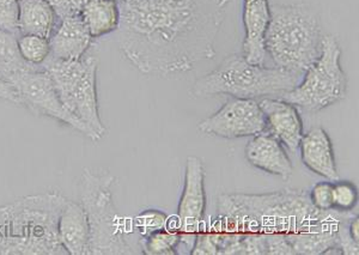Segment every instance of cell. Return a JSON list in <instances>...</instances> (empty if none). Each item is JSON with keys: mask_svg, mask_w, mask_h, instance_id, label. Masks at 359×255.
I'll return each mask as SVG.
<instances>
[{"mask_svg": "<svg viewBox=\"0 0 359 255\" xmlns=\"http://www.w3.org/2000/svg\"><path fill=\"white\" fill-rule=\"evenodd\" d=\"M231 0H121L118 46L143 74L192 70L213 59L215 42Z\"/></svg>", "mask_w": 359, "mask_h": 255, "instance_id": "1", "label": "cell"}, {"mask_svg": "<svg viewBox=\"0 0 359 255\" xmlns=\"http://www.w3.org/2000/svg\"><path fill=\"white\" fill-rule=\"evenodd\" d=\"M330 212L315 209L306 191L291 188L271 193L223 194L218 199V214L233 216L247 233L283 235L290 244L314 229Z\"/></svg>", "mask_w": 359, "mask_h": 255, "instance_id": "2", "label": "cell"}, {"mask_svg": "<svg viewBox=\"0 0 359 255\" xmlns=\"http://www.w3.org/2000/svg\"><path fill=\"white\" fill-rule=\"evenodd\" d=\"M66 202L47 192L0 206V255H67L57 235Z\"/></svg>", "mask_w": 359, "mask_h": 255, "instance_id": "3", "label": "cell"}, {"mask_svg": "<svg viewBox=\"0 0 359 255\" xmlns=\"http://www.w3.org/2000/svg\"><path fill=\"white\" fill-rule=\"evenodd\" d=\"M269 11L264 41L266 57L276 67L304 74L321 54L320 17L306 4H276L269 6Z\"/></svg>", "mask_w": 359, "mask_h": 255, "instance_id": "4", "label": "cell"}, {"mask_svg": "<svg viewBox=\"0 0 359 255\" xmlns=\"http://www.w3.org/2000/svg\"><path fill=\"white\" fill-rule=\"evenodd\" d=\"M303 74L279 67L255 65L245 60L242 54L229 55L216 70L205 74L193 85L194 97L228 95L236 99H257L278 96L297 87Z\"/></svg>", "mask_w": 359, "mask_h": 255, "instance_id": "5", "label": "cell"}, {"mask_svg": "<svg viewBox=\"0 0 359 255\" xmlns=\"http://www.w3.org/2000/svg\"><path fill=\"white\" fill-rule=\"evenodd\" d=\"M114 175L108 172L95 173L83 170L79 188V199L86 210L89 224L88 255L138 254L132 244L130 222L118 214L111 193Z\"/></svg>", "mask_w": 359, "mask_h": 255, "instance_id": "6", "label": "cell"}, {"mask_svg": "<svg viewBox=\"0 0 359 255\" xmlns=\"http://www.w3.org/2000/svg\"><path fill=\"white\" fill-rule=\"evenodd\" d=\"M42 67L50 74L64 107L102 139L107 128L98 111L97 59L91 55L78 60L49 57Z\"/></svg>", "mask_w": 359, "mask_h": 255, "instance_id": "7", "label": "cell"}, {"mask_svg": "<svg viewBox=\"0 0 359 255\" xmlns=\"http://www.w3.org/2000/svg\"><path fill=\"white\" fill-rule=\"evenodd\" d=\"M341 50L332 35H323L321 54L303 74L297 87L280 99L303 111H320L345 99L346 74L340 65Z\"/></svg>", "mask_w": 359, "mask_h": 255, "instance_id": "8", "label": "cell"}, {"mask_svg": "<svg viewBox=\"0 0 359 255\" xmlns=\"http://www.w3.org/2000/svg\"><path fill=\"white\" fill-rule=\"evenodd\" d=\"M10 83L18 95L20 106L28 108L35 116H48L57 120L65 126L81 132L93 142L100 140L94 132L64 107L50 74L43 67L23 71L13 76Z\"/></svg>", "mask_w": 359, "mask_h": 255, "instance_id": "9", "label": "cell"}, {"mask_svg": "<svg viewBox=\"0 0 359 255\" xmlns=\"http://www.w3.org/2000/svg\"><path fill=\"white\" fill-rule=\"evenodd\" d=\"M198 128L205 135L236 139L265 131V118L257 99L233 97L199 123Z\"/></svg>", "mask_w": 359, "mask_h": 255, "instance_id": "10", "label": "cell"}, {"mask_svg": "<svg viewBox=\"0 0 359 255\" xmlns=\"http://www.w3.org/2000/svg\"><path fill=\"white\" fill-rule=\"evenodd\" d=\"M206 209L205 169L199 157L189 156L186 160L184 182L174 221L181 235V244L192 249L198 231L201 230Z\"/></svg>", "mask_w": 359, "mask_h": 255, "instance_id": "11", "label": "cell"}, {"mask_svg": "<svg viewBox=\"0 0 359 255\" xmlns=\"http://www.w3.org/2000/svg\"><path fill=\"white\" fill-rule=\"evenodd\" d=\"M265 118V132L277 138L286 150L297 153L303 135V123L297 107L282 99L266 97L259 102Z\"/></svg>", "mask_w": 359, "mask_h": 255, "instance_id": "12", "label": "cell"}, {"mask_svg": "<svg viewBox=\"0 0 359 255\" xmlns=\"http://www.w3.org/2000/svg\"><path fill=\"white\" fill-rule=\"evenodd\" d=\"M245 155L249 165L265 173L282 177L283 180H289L294 173V167L284 145L267 132H262L249 140Z\"/></svg>", "mask_w": 359, "mask_h": 255, "instance_id": "13", "label": "cell"}, {"mask_svg": "<svg viewBox=\"0 0 359 255\" xmlns=\"http://www.w3.org/2000/svg\"><path fill=\"white\" fill-rule=\"evenodd\" d=\"M93 40L81 13L65 17L59 21L49 39L50 57L59 60H78L86 55Z\"/></svg>", "mask_w": 359, "mask_h": 255, "instance_id": "14", "label": "cell"}, {"mask_svg": "<svg viewBox=\"0 0 359 255\" xmlns=\"http://www.w3.org/2000/svg\"><path fill=\"white\" fill-rule=\"evenodd\" d=\"M269 16V0H243L245 35L241 54L250 64L265 65L267 57L264 41Z\"/></svg>", "mask_w": 359, "mask_h": 255, "instance_id": "15", "label": "cell"}, {"mask_svg": "<svg viewBox=\"0 0 359 255\" xmlns=\"http://www.w3.org/2000/svg\"><path fill=\"white\" fill-rule=\"evenodd\" d=\"M298 150L303 165L318 177L328 181L338 180L334 150L331 138L323 127H315L303 135Z\"/></svg>", "mask_w": 359, "mask_h": 255, "instance_id": "16", "label": "cell"}, {"mask_svg": "<svg viewBox=\"0 0 359 255\" xmlns=\"http://www.w3.org/2000/svg\"><path fill=\"white\" fill-rule=\"evenodd\" d=\"M57 235L67 254L88 255L89 224L81 202L67 199L59 217Z\"/></svg>", "mask_w": 359, "mask_h": 255, "instance_id": "17", "label": "cell"}, {"mask_svg": "<svg viewBox=\"0 0 359 255\" xmlns=\"http://www.w3.org/2000/svg\"><path fill=\"white\" fill-rule=\"evenodd\" d=\"M59 25V18L53 8L46 0L20 1V35H39L50 39Z\"/></svg>", "mask_w": 359, "mask_h": 255, "instance_id": "18", "label": "cell"}, {"mask_svg": "<svg viewBox=\"0 0 359 255\" xmlns=\"http://www.w3.org/2000/svg\"><path fill=\"white\" fill-rule=\"evenodd\" d=\"M81 16L93 39L116 32L120 25V8L116 0H90L82 8Z\"/></svg>", "mask_w": 359, "mask_h": 255, "instance_id": "19", "label": "cell"}, {"mask_svg": "<svg viewBox=\"0 0 359 255\" xmlns=\"http://www.w3.org/2000/svg\"><path fill=\"white\" fill-rule=\"evenodd\" d=\"M180 244H181V235L174 221L167 228L152 231L140 239L142 253L147 255L177 254V248Z\"/></svg>", "mask_w": 359, "mask_h": 255, "instance_id": "20", "label": "cell"}, {"mask_svg": "<svg viewBox=\"0 0 359 255\" xmlns=\"http://www.w3.org/2000/svg\"><path fill=\"white\" fill-rule=\"evenodd\" d=\"M17 37L18 36L13 34L6 33L4 30L0 29V74H3L8 82L13 76L35 67L29 65L22 59L17 46Z\"/></svg>", "mask_w": 359, "mask_h": 255, "instance_id": "21", "label": "cell"}, {"mask_svg": "<svg viewBox=\"0 0 359 255\" xmlns=\"http://www.w3.org/2000/svg\"><path fill=\"white\" fill-rule=\"evenodd\" d=\"M17 46L22 59L29 65L42 67L50 57L49 39L39 35H20L17 37Z\"/></svg>", "mask_w": 359, "mask_h": 255, "instance_id": "22", "label": "cell"}, {"mask_svg": "<svg viewBox=\"0 0 359 255\" xmlns=\"http://www.w3.org/2000/svg\"><path fill=\"white\" fill-rule=\"evenodd\" d=\"M172 222L170 217L163 211L149 209V210L140 212L135 217V221H133V226H135V230L142 239L143 236H147L152 231L167 228L168 226L172 224Z\"/></svg>", "mask_w": 359, "mask_h": 255, "instance_id": "23", "label": "cell"}, {"mask_svg": "<svg viewBox=\"0 0 359 255\" xmlns=\"http://www.w3.org/2000/svg\"><path fill=\"white\" fill-rule=\"evenodd\" d=\"M334 210L340 212L355 211L358 204V190L351 181H333Z\"/></svg>", "mask_w": 359, "mask_h": 255, "instance_id": "24", "label": "cell"}, {"mask_svg": "<svg viewBox=\"0 0 359 255\" xmlns=\"http://www.w3.org/2000/svg\"><path fill=\"white\" fill-rule=\"evenodd\" d=\"M20 3L16 0H0V29L20 36Z\"/></svg>", "mask_w": 359, "mask_h": 255, "instance_id": "25", "label": "cell"}, {"mask_svg": "<svg viewBox=\"0 0 359 255\" xmlns=\"http://www.w3.org/2000/svg\"><path fill=\"white\" fill-rule=\"evenodd\" d=\"M309 199L315 209L320 211L334 210L333 202V181L318 182L309 191Z\"/></svg>", "mask_w": 359, "mask_h": 255, "instance_id": "26", "label": "cell"}, {"mask_svg": "<svg viewBox=\"0 0 359 255\" xmlns=\"http://www.w3.org/2000/svg\"><path fill=\"white\" fill-rule=\"evenodd\" d=\"M0 99H5L8 102L15 103L20 106V99L13 84L0 74Z\"/></svg>", "mask_w": 359, "mask_h": 255, "instance_id": "27", "label": "cell"}, {"mask_svg": "<svg viewBox=\"0 0 359 255\" xmlns=\"http://www.w3.org/2000/svg\"><path fill=\"white\" fill-rule=\"evenodd\" d=\"M89 1L90 0H69V3L77 10L78 13H81L82 8H84Z\"/></svg>", "mask_w": 359, "mask_h": 255, "instance_id": "28", "label": "cell"}, {"mask_svg": "<svg viewBox=\"0 0 359 255\" xmlns=\"http://www.w3.org/2000/svg\"><path fill=\"white\" fill-rule=\"evenodd\" d=\"M16 1H18V3H20V1H22V0H16Z\"/></svg>", "mask_w": 359, "mask_h": 255, "instance_id": "29", "label": "cell"}, {"mask_svg": "<svg viewBox=\"0 0 359 255\" xmlns=\"http://www.w3.org/2000/svg\"><path fill=\"white\" fill-rule=\"evenodd\" d=\"M116 1H121V0H116Z\"/></svg>", "mask_w": 359, "mask_h": 255, "instance_id": "30", "label": "cell"}]
</instances>
